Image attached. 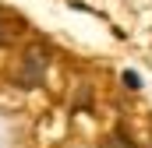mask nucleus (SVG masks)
<instances>
[{"label":"nucleus","instance_id":"1","mask_svg":"<svg viewBox=\"0 0 152 148\" xmlns=\"http://www.w3.org/2000/svg\"><path fill=\"white\" fill-rule=\"evenodd\" d=\"M46 67H50V53L42 46H28L21 53V60L14 64V74L11 78H14L18 88H39L42 78H46Z\"/></svg>","mask_w":152,"mask_h":148},{"label":"nucleus","instance_id":"2","mask_svg":"<svg viewBox=\"0 0 152 148\" xmlns=\"http://www.w3.org/2000/svg\"><path fill=\"white\" fill-rule=\"evenodd\" d=\"M21 32H25V21H18V18H11L7 11H0V46L14 42Z\"/></svg>","mask_w":152,"mask_h":148},{"label":"nucleus","instance_id":"3","mask_svg":"<svg viewBox=\"0 0 152 148\" xmlns=\"http://www.w3.org/2000/svg\"><path fill=\"white\" fill-rule=\"evenodd\" d=\"M124 85L138 92V88H142V78H138V74H134V71H124Z\"/></svg>","mask_w":152,"mask_h":148},{"label":"nucleus","instance_id":"4","mask_svg":"<svg viewBox=\"0 0 152 148\" xmlns=\"http://www.w3.org/2000/svg\"><path fill=\"white\" fill-rule=\"evenodd\" d=\"M103 148H131V145H127L124 138H106V141H103Z\"/></svg>","mask_w":152,"mask_h":148}]
</instances>
